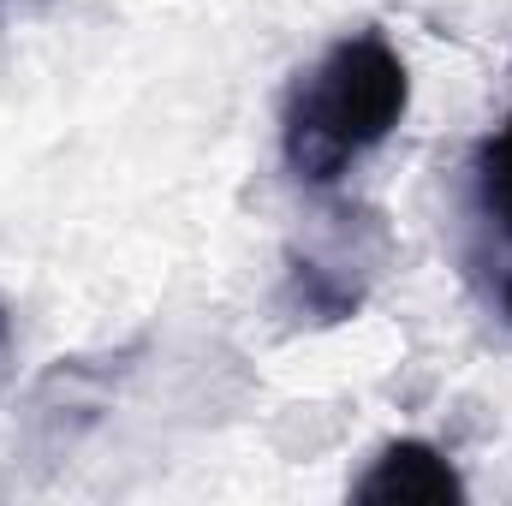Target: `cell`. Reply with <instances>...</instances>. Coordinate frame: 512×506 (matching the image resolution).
Here are the masks:
<instances>
[{"label":"cell","instance_id":"1","mask_svg":"<svg viewBox=\"0 0 512 506\" xmlns=\"http://www.w3.org/2000/svg\"><path fill=\"white\" fill-rule=\"evenodd\" d=\"M411 108V66L387 42V30L364 24L322 48L280 102V161L298 185H340Z\"/></svg>","mask_w":512,"mask_h":506},{"label":"cell","instance_id":"2","mask_svg":"<svg viewBox=\"0 0 512 506\" xmlns=\"http://www.w3.org/2000/svg\"><path fill=\"white\" fill-rule=\"evenodd\" d=\"M387 262H393V227L376 209L340 203L322 215V227L310 239H298L286 251L280 310L304 328H340L370 304Z\"/></svg>","mask_w":512,"mask_h":506},{"label":"cell","instance_id":"3","mask_svg":"<svg viewBox=\"0 0 512 506\" xmlns=\"http://www.w3.org/2000/svg\"><path fill=\"white\" fill-rule=\"evenodd\" d=\"M465 268L483 304L512 328V108L465 167Z\"/></svg>","mask_w":512,"mask_h":506},{"label":"cell","instance_id":"4","mask_svg":"<svg viewBox=\"0 0 512 506\" xmlns=\"http://www.w3.org/2000/svg\"><path fill=\"white\" fill-rule=\"evenodd\" d=\"M352 501L364 506H465V477L453 471V459L417 435L387 441L370 459V471L352 483Z\"/></svg>","mask_w":512,"mask_h":506},{"label":"cell","instance_id":"5","mask_svg":"<svg viewBox=\"0 0 512 506\" xmlns=\"http://www.w3.org/2000/svg\"><path fill=\"white\" fill-rule=\"evenodd\" d=\"M12 346V322H6V304H0V352Z\"/></svg>","mask_w":512,"mask_h":506}]
</instances>
